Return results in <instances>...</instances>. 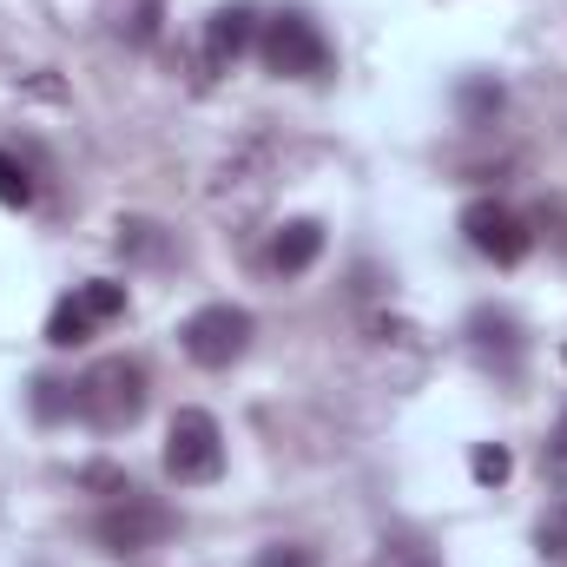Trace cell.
Wrapping results in <instances>:
<instances>
[{"label": "cell", "instance_id": "cell-6", "mask_svg": "<svg viewBox=\"0 0 567 567\" xmlns=\"http://www.w3.org/2000/svg\"><path fill=\"white\" fill-rule=\"evenodd\" d=\"M462 238H468V251H482L488 265H522L528 251H535V231H528V218L515 212V205H502V198H475L468 212H462Z\"/></svg>", "mask_w": 567, "mask_h": 567}, {"label": "cell", "instance_id": "cell-17", "mask_svg": "<svg viewBox=\"0 0 567 567\" xmlns=\"http://www.w3.org/2000/svg\"><path fill=\"white\" fill-rule=\"evenodd\" d=\"M535 542H542V555H548V561L567 567V502L548 515V522H542V528H535Z\"/></svg>", "mask_w": 567, "mask_h": 567}, {"label": "cell", "instance_id": "cell-4", "mask_svg": "<svg viewBox=\"0 0 567 567\" xmlns=\"http://www.w3.org/2000/svg\"><path fill=\"white\" fill-rule=\"evenodd\" d=\"M251 310L245 303H205L178 323V350L198 363V370H231L245 350H251Z\"/></svg>", "mask_w": 567, "mask_h": 567}, {"label": "cell", "instance_id": "cell-16", "mask_svg": "<svg viewBox=\"0 0 567 567\" xmlns=\"http://www.w3.org/2000/svg\"><path fill=\"white\" fill-rule=\"evenodd\" d=\"M542 475H548V488H567V416L542 442Z\"/></svg>", "mask_w": 567, "mask_h": 567}, {"label": "cell", "instance_id": "cell-2", "mask_svg": "<svg viewBox=\"0 0 567 567\" xmlns=\"http://www.w3.org/2000/svg\"><path fill=\"white\" fill-rule=\"evenodd\" d=\"M258 53H265V66H271L278 80H323V73L337 66V53H330L323 27H317L310 13H297V7H284V13L265 20Z\"/></svg>", "mask_w": 567, "mask_h": 567}, {"label": "cell", "instance_id": "cell-7", "mask_svg": "<svg viewBox=\"0 0 567 567\" xmlns=\"http://www.w3.org/2000/svg\"><path fill=\"white\" fill-rule=\"evenodd\" d=\"M172 528H178V522H172V508L145 502L140 488H133V495H120V502H106V508L93 515V535H100V548H113V555H145V548H158Z\"/></svg>", "mask_w": 567, "mask_h": 567}, {"label": "cell", "instance_id": "cell-1", "mask_svg": "<svg viewBox=\"0 0 567 567\" xmlns=\"http://www.w3.org/2000/svg\"><path fill=\"white\" fill-rule=\"evenodd\" d=\"M145 403H152V377H145L140 357H100L73 383V416H86L100 435L133 429L145 416Z\"/></svg>", "mask_w": 567, "mask_h": 567}, {"label": "cell", "instance_id": "cell-5", "mask_svg": "<svg viewBox=\"0 0 567 567\" xmlns=\"http://www.w3.org/2000/svg\"><path fill=\"white\" fill-rule=\"evenodd\" d=\"M113 317H126V284H120V278L73 284V290L53 303V317H47V343H53V350H73V343L100 337Z\"/></svg>", "mask_w": 567, "mask_h": 567}, {"label": "cell", "instance_id": "cell-19", "mask_svg": "<svg viewBox=\"0 0 567 567\" xmlns=\"http://www.w3.org/2000/svg\"><path fill=\"white\" fill-rule=\"evenodd\" d=\"M561 357H567V350H561Z\"/></svg>", "mask_w": 567, "mask_h": 567}, {"label": "cell", "instance_id": "cell-14", "mask_svg": "<svg viewBox=\"0 0 567 567\" xmlns=\"http://www.w3.org/2000/svg\"><path fill=\"white\" fill-rule=\"evenodd\" d=\"M33 416H40V423L73 416V383H60V377H33Z\"/></svg>", "mask_w": 567, "mask_h": 567}, {"label": "cell", "instance_id": "cell-10", "mask_svg": "<svg viewBox=\"0 0 567 567\" xmlns=\"http://www.w3.org/2000/svg\"><path fill=\"white\" fill-rule=\"evenodd\" d=\"M317 251H323V225L317 218H290L278 238H271V271L278 278H297V271L317 265Z\"/></svg>", "mask_w": 567, "mask_h": 567}, {"label": "cell", "instance_id": "cell-12", "mask_svg": "<svg viewBox=\"0 0 567 567\" xmlns=\"http://www.w3.org/2000/svg\"><path fill=\"white\" fill-rule=\"evenodd\" d=\"M40 198V185H33V172L20 165V152H0V205L7 212H27Z\"/></svg>", "mask_w": 567, "mask_h": 567}, {"label": "cell", "instance_id": "cell-15", "mask_svg": "<svg viewBox=\"0 0 567 567\" xmlns=\"http://www.w3.org/2000/svg\"><path fill=\"white\" fill-rule=\"evenodd\" d=\"M508 468H515V455H508L502 442H482V449L468 455V475H475L482 488H502V482H508Z\"/></svg>", "mask_w": 567, "mask_h": 567}, {"label": "cell", "instance_id": "cell-13", "mask_svg": "<svg viewBox=\"0 0 567 567\" xmlns=\"http://www.w3.org/2000/svg\"><path fill=\"white\" fill-rule=\"evenodd\" d=\"M495 113H502V80H462V120L482 126Z\"/></svg>", "mask_w": 567, "mask_h": 567}, {"label": "cell", "instance_id": "cell-11", "mask_svg": "<svg viewBox=\"0 0 567 567\" xmlns=\"http://www.w3.org/2000/svg\"><path fill=\"white\" fill-rule=\"evenodd\" d=\"M100 13H106V27H113L120 40L152 47V40H158V20H165V0H100Z\"/></svg>", "mask_w": 567, "mask_h": 567}, {"label": "cell", "instance_id": "cell-18", "mask_svg": "<svg viewBox=\"0 0 567 567\" xmlns=\"http://www.w3.org/2000/svg\"><path fill=\"white\" fill-rule=\"evenodd\" d=\"M258 567H317V555L297 542H271V548H258Z\"/></svg>", "mask_w": 567, "mask_h": 567}, {"label": "cell", "instance_id": "cell-8", "mask_svg": "<svg viewBox=\"0 0 567 567\" xmlns=\"http://www.w3.org/2000/svg\"><path fill=\"white\" fill-rule=\"evenodd\" d=\"M258 33H265V13H258L251 0L218 7V13L205 20V66H212V73H231V66L258 47Z\"/></svg>", "mask_w": 567, "mask_h": 567}, {"label": "cell", "instance_id": "cell-9", "mask_svg": "<svg viewBox=\"0 0 567 567\" xmlns=\"http://www.w3.org/2000/svg\"><path fill=\"white\" fill-rule=\"evenodd\" d=\"M468 350H475L482 370L515 377V370H522V323H515L508 310L482 303V310H468Z\"/></svg>", "mask_w": 567, "mask_h": 567}, {"label": "cell", "instance_id": "cell-3", "mask_svg": "<svg viewBox=\"0 0 567 567\" xmlns=\"http://www.w3.org/2000/svg\"><path fill=\"white\" fill-rule=\"evenodd\" d=\"M165 475L178 488H205L225 475V429L212 410H178L165 429Z\"/></svg>", "mask_w": 567, "mask_h": 567}]
</instances>
